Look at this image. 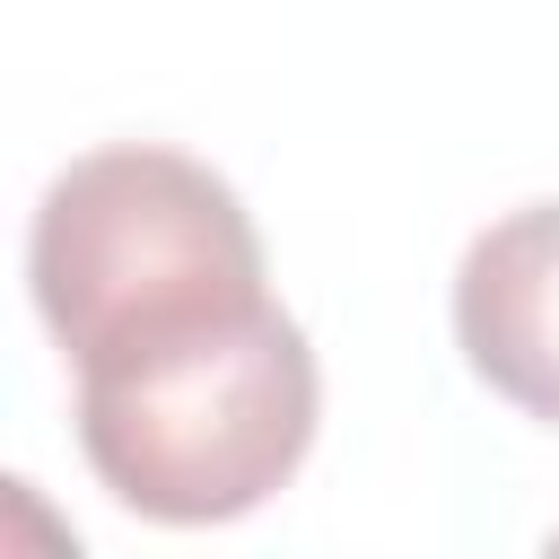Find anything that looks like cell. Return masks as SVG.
Listing matches in <instances>:
<instances>
[{
	"label": "cell",
	"mask_w": 559,
	"mask_h": 559,
	"mask_svg": "<svg viewBox=\"0 0 559 559\" xmlns=\"http://www.w3.org/2000/svg\"><path fill=\"white\" fill-rule=\"evenodd\" d=\"M323 419L314 341L280 297L79 367L87 472L148 524H227L297 480Z\"/></svg>",
	"instance_id": "cell-1"
},
{
	"label": "cell",
	"mask_w": 559,
	"mask_h": 559,
	"mask_svg": "<svg viewBox=\"0 0 559 559\" xmlns=\"http://www.w3.org/2000/svg\"><path fill=\"white\" fill-rule=\"evenodd\" d=\"M26 288L70 367L271 297L253 210L183 148L114 140L70 157L26 227Z\"/></svg>",
	"instance_id": "cell-2"
},
{
	"label": "cell",
	"mask_w": 559,
	"mask_h": 559,
	"mask_svg": "<svg viewBox=\"0 0 559 559\" xmlns=\"http://www.w3.org/2000/svg\"><path fill=\"white\" fill-rule=\"evenodd\" d=\"M454 349L498 402L559 428V201H524L463 245Z\"/></svg>",
	"instance_id": "cell-3"
},
{
	"label": "cell",
	"mask_w": 559,
	"mask_h": 559,
	"mask_svg": "<svg viewBox=\"0 0 559 559\" xmlns=\"http://www.w3.org/2000/svg\"><path fill=\"white\" fill-rule=\"evenodd\" d=\"M0 550H79V524L35 498V480L0 472Z\"/></svg>",
	"instance_id": "cell-4"
},
{
	"label": "cell",
	"mask_w": 559,
	"mask_h": 559,
	"mask_svg": "<svg viewBox=\"0 0 559 559\" xmlns=\"http://www.w3.org/2000/svg\"><path fill=\"white\" fill-rule=\"evenodd\" d=\"M550 542H559V533H550Z\"/></svg>",
	"instance_id": "cell-5"
}]
</instances>
